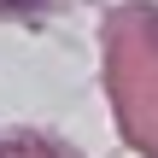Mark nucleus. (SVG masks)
<instances>
[{
	"label": "nucleus",
	"mask_w": 158,
	"mask_h": 158,
	"mask_svg": "<svg viewBox=\"0 0 158 158\" xmlns=\"http://www.w3.org/2000/svg\"><path fill=\"white\" fill-rule=\"evenodd\" d=\"M6 6H29V0H6Z\"/></svg>",
	"instance_id": "1"
}]
</instances>
